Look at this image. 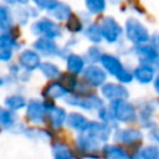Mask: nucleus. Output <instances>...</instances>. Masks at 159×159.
Returning <instances> with one entry per match:
<instances>
[{"label":"nucleus","instance_id":"nucleus-1","mask_svg":"<svg viewBox=\"0 0 159 159\" xmlns=\"http://www.w3.org/2000/svg\"><path fill=\"white\" fill-rule=\"evenodd\" d=\"M32 30L36 34H41L46 37H55V36H58L60 35V29L56 24L51 22L50 20L47 19H42L41 21L34 24L32 26Z\"/></svg>","mask_w":159,"mask_h":159},{"label":"nucleus","instance_id":"nucleus-2","mask_svg":"<svg viewBox=\"0 0 159 159\" xmlns=\"http://www.w3.org/2000/svg\"><path fill=\"white\" fill-rule=\"evenodd\" d=\"M20 65L26 70H35L40 66V57L31 50H25L20 55Z\"/></svg>","mask_w":159,"mask_h":159},{"label":"nucleus","instance_id":"nucleus-3","mask_svg":"<svg viewBox=\"0 0 159 159\" xmlns=\"http://www.w3.org/2000/svg\"><path fill=\"white\" fill-rule=\"evenodd\" d=\"M27 117L32 122H41L43 119V106L39 101H30L27 104Z\"/></svg>","mask_w":159,"mask_h":159},{"label":"nucleus","instance_id":"nucleus-4","mask_svg":"<svg viewBox=\"0 0 159 159\" xmlns=\"http://www.w3.org/2000/svg\"><path fill=\"white\" fill-rule=\"evenodd\" d=\"M4 103L5 106L9 108V109H12V111H17V109H21L25 107L26 104V101L22 96L20 94H11L9 97H6L4 99Z\"/></svg>","mask_w":159,"mask_h":159},{"label":"nucleus","instance_id":"nucleus-5","mask_svg":"<svg viewBox=\"0 0 159 159\" xmlns=\"http://www.w3.org/2000/svg\"><path fill=\"white\" fill-rule=\"evenodd\" d=\"M12 26V16L6 6H0V30H10Z\"/></svg>","mask_w":159,"mask_h":159},{"label":"nucleus","instance_id":"nucleus-6","mask_svg":"<svg viewBox=\"0 0 159 159\" xmlns=\"http://www.w3.org/2000/svg\"><path fill=\"white\" fill-rule=\"evenodd\" d=\"M15 119H16V117L10 109L0 107V125L1 127H4V128L12 127L15 123Z\"/></svg>","mask_w":159,"mask_h":159},{"label":"nucleus","instance_id":"nucleus-7","mask_svg":"<svg viewBox=\"0 0 159 159\" xmlns=\"http://www.w3.org/2000/svg\"><path fill=\"white\" fill-rule=\"evenodd\" d=\"M35 48L36 50H39L40 52H42V53H53L55 52V50H56V46L48 40V39H40V40H37L36 42H35Z\"/></svg>","mask_w":159,"mask_h":159},{"label":"nucleus","instance_id":"nucleus-8","mask_svg":"<svg viewBox=\"0 0 159 159\" xmlns=\"http://www.w3.org/2000/svg\"><path fill=\"white\" fill-rule=\"evenodd\" d=\"M12 50L14 47L0 42V61H9L12 57Z\"/></svg>","mask_w":159,"mask_h":159},{"label":"nucleus","instance_id":"nucleus-9","mask_svg":"<svg viewBox=\"0 0 159 159\" xmlns=\"http://www.w3.org/2000/svg\"><path fill=\"white\" fill-rule=\"evenodd\" d=\"M41 71L43 72V75H46L47 77H56L58 75V70L56 66H53L52 63H42L41 65Z\"/></svg>","mask_w":159,"mask_h":159},{"label":"nucleus","instance_id":"nucleus-10","mask_svg":"<svg viewBox=\"0 0 159 159\" xmlns=\"http://www.w3.org/2000/svg\"><path fill=\"white\" fill-rule=\"evenodd\" d=\"M47 93L52 97H58L65 93V88L60 83H51L47 88Z\"/></svg>","mask_w":159,"mask_h":159},{"label":"nucleus","instance_id":"nucleus-11","mask_svg":"<svg viewBox=\"0 0 159 159\" xmlns=\"http://www.w3.org/2000/svg\"><path fill=\"white\" fill-rule=\"evenodd\" d=\"M65 118V114H63V111L60 109V108H55L51 113V119H52V123L53 125H60L62 123Z\"/></svg>","mask_w":159,"mask_h":159},{"label":"nucleus","instance_id":"nucleus-12","mask_svg":"<svg viewBox=\"0 0 159 159\" xmlns=\"http://www.w3.org/2000/svg\"><path fill=\"white\" fill-rule=\"evenodd\" d=\"M68 68L78 71L81 68V60L78 57H76V56H71L68 58Z\"/></svg>","mask_w":159,"mask_h":159},{"label":"nucleus","instance_id":"nucleus-13","mask_svg":"<svg viewBox=\"0 0 159 159\" xmlns=\"http://www.w3.org/2000/svg\"><path fill=\"white\" fill-rule=\"evenodd\" d=\"M70 154L68 152L62 148V147H57L56 150H55V159H70Z\"/></svg>","mask_w":159,"mask_h":159},{"label":"nucleus","instance_id":"nucleus-14","mask_svg":"<svg viewBox=\"0 0 159 159\" xmlns=\"http://www.w3.org/2000/svg\"><path fill=\"white\" fill-rule=\"evenodd\" d=\"M34 2L41 9H50L56 4L55 0H34Z\"/></svg>","mask_w":159,"mask_h":159},{"label":"nucleus","instance_id":"nucleus-15","mask_svg":"<svg viewBox=\"0 0 159 159\" xmlns=\"http://www.w3.org/2000/svg\"><path fill=\"white\" fill-rule=\"evenodd\" d=\"M5 2H7V4H26L29 0H4Z\"/></svg>","mask_w":159,"mask_h":159},{"label":"nucleus","instance_id":"nucleus-16","mask_svg":"<svg viewBox=\"0 0 159 159\" xmlns=\"http://www.w3.org/2000/svg\"><path fill=\"white\" fill-rule=\"evenodd\" d=\"M2 84H4V80L0 77V86H2Z\"/></svg>","mask_w":159,"mask_h":159}]
</instances>
